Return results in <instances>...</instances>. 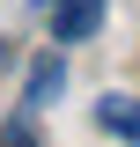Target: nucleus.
Instances as JSON below:
<instances>
[{"mask_svg":"<svg viewBox=\"0 0 140 147\" xmlns=\"http://www.w3.org/2000/svg\"><path fill=\"white\" fill-rule=\"evenodd\" d=\"M37 15L52 22V44H81L103 30V0H37Z\"/></svg>","mask_w":140,"mask_h":147,"instance_id":"obj_1","label":"nucleus"},{"mask_svg":"<svg viewBox=\"0 0 140 147\" xmlns=\"http://www.w3.org/2000/svg\"><path fill=\"white\" fill-rule=\"evenodd\" d=\"M96 125L140 147V96H103V103H96Z\"/></svg>","mask_w":140,"mask_h":147,"instance_id":"obj_2","label":"nucleus"},{"mask_svg":"<svg viewBox=\"0 0 140 147\" xmlns=\"http://www.w3.org/2000/svg\"><path fill=\"white\" fill-rule=\"evenodd\" d=\"M59 81H67V59H37V66H30V88H22V110H44V103H52V96H59Z\"/></svg>","mask_w":140,"mask_h":147,"instance_id":"obj_3","label":"nucleus"},{"mask_svg":"<svg viewBox=\"0 0 140 147\" xmlns=\"http://www.w3.org/2000/svg\"><path fill=\"white\" fill-rule=\"evenodd\" d=\"M0 147H37V140H30V110H22V118H15L7 132H0Z\"/></svg>","mask_w":140,"mask_h":147,"instance_id":"obj_4","label":"nucleus"}]
</instances>
